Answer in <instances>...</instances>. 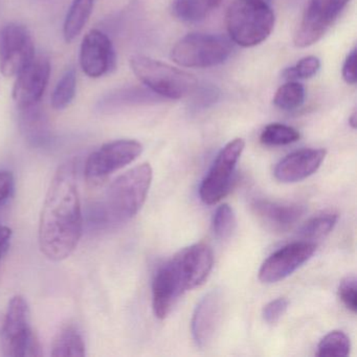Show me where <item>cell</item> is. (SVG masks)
Segmentation results:
<instances>
[{"label":"cell","instance_id":"cell-1","mask_svg":"<svg viewBox=\"0 0 357 357\" xmlns=\"http://www.w3.org/2000/svg\"><path fill=\"white\" fill-rule=\"evenodd\" d=\"M83 215L73 160L56 171L41 211L38 240L41 252L54 262L66 260L78 246Z\"/></svg>","mask_w":357,"mask_h":357},{"label":"cell","instance_id":"cell-2","mask_svg":"<svg viewBox=\"0 0 357 357\" xmlns=\"http://www.w3.org/2000/svg\"><path fill=\"white\" fill-rule=\"evenodd\" d=\"M153 177L149 164H142L120 175L106 192L105 199L89 213L91 225L99 227L126 222L145 204Z\"/></svg>","mask_w":357,"mask_h":357},{"label":"cell","instance_id":"cell-3","mask_svg":"<svg viewBox=\"0 0 357 357\" xmlns=\"http://www.w3.org/2000/svg\"><path fill=\"white\" fill-rule=\"evenodd\" d=\"M275 14L264 0H234L225 22L229 38L242 47H252L268 38L275 26Z\"/></svg>","mask_w":357,"mask_h":357},{"label":"cell","instance_id":"cell-4","mask_svg":"<svg viewBox=\"0 0 357 357\" xmlns=\"http://www.w3.org/2000/svg\"><path fill=\"white\" fill-rule=\"evenodd\" d=\"M130 68L152 93L166 99H183L197 87V80L193 75L147 56L133 55Z\"/></svg>","mask_w":357,"mask_h":357},{"label":"cell","instance_id":"cell-5","mask_svg":"<svg viewBox=\"0 0 357 357\" xmlns=\"http://www.w3.org/2000/svg\"><path fill=\"white\" fill-rule=\"evenodd\" d=\"M233 50L234 43L229 37L192 33L175 43L171 59L183 68H210L227 62Z\"/></svg>","mask_w":357,"mask_h":357},{"label":"cell","instance_id":"cell-6","mask_svg":"<svg viewBox=\"0 0 357 357\" xmlns=\"http://www.w3.org/2000/svg\"><path fill=\"white\" fill-rule=\"evenodd\" d=\"M30 315V307L24 296L17 294L10 300L0 334L5 356H40V344L31 327Z\"/></svg>","mask_w":357,"mask_h":357},{"label":"cell","instance_id":"cell-7","mask_svg":"<svg viewBox=\"0 0 357 357\" xmlns=\"http://www.w3.org/2000/svg\"><path fill=\"white\" fill-rule=\"evenodd\" d=\"M166 264L183 294L202 285L208 279L214 264V255L206 244H194L183 248Z\"/></svg>","mask_w":357,"mask_h":357},{"label":"cell","instance_id":"cell-8","mask_svg":"<svg viewBox=\"0 0 357 357\" xmlns=\"http://www.w3.org/2000/svg\"><path fill=\"white\" fill-rule=\"evenodd\" d=\"M244 147L245 143L243 139H235L219 152L212 168L200 185V199L204 204H217L231 191L236 166Z\"/></svg>","mask_w":357,"mask_h":357},{"label":"cell","instance_id":"cell-9","mask_svg":"<svg viewBox=\"0 0 357 357\" xmlns=\"http://www.w3.org/2000/svg\"><path fill=\"white\" fill-rule=\"evenodd\" d=\"M34 57V40L26 26L10 22L0 29V73L3 77L17 76Z\"/></svg>","mask_w":357,"mask_h":357},{"label":"cell","instance_id":"cell-10","mask_svg":"<svg viewBox=\"0 0 357 357\" xmlns=\"http://www.w3.org/2000/svg\"><path fill=\"white\" fill-rule=\"evenodd\" d=\"M351 0H309L302 20L294 33V43L298 47L317 43L337 20Z\"/></svg>","mask_w":357,"mask_h":357},{"label":"cell","instance_id":"cell-11","mask_svg":"<svg viewBox=\"0 0 357 357\" xmlns=\"http://www.w3.org/2000/svg\"><path fill=\"white\" fill-rule=\"evenodd\" d=\"M143 152V146L135 139H118L104 144L93 152L85 164V176L97 181L135 162Z\"/></svg>","mask_w":357,"mask_h":357},{"label":"cell","instance_id":"cell-12","mask_svg":"<svg viewBox=\"0 0 357 357\" xmlns=\"http://www.w3.org/2000/svg\"><path fill=\"white\" fill-rule=\"evenodd\" d=\"M315 250L317 245L311 241L294 242L280 248L264 261L259 271V280L271 284L286 279L306 263Z\"/></svg>","mask_w":357,"mask_h":357},{"label":"cell","instance_id":"cell-13","mask_svg":"<svg viewBox=\"0 0 357 357\" xmlns=\"http://www.w3.org/2000/svg\"><path fill=\"white\" fill-rule=\"evenodd\" d=\"M51 62L43 55H35L30 63L16 76L13 99L18 108L40 103L51 76Z\"/></svg>","mask_w":357,"mask_h":357},{"label":"cell","instance_id":"cell-14","mask_svg":"<svg viewBox=\"0 0 357 357\" xmlns=\"http://www.w3.org/2000/svg\"><path fill=\"white\" fill-rule=\"evenodd\" d=\"M80 66L89 78L99 79L116 68V52L107 34L101 30L89 31L82 40Z\"/></svg>","mask_w":357,"mask_h":357},{"label":"cell","instance_id":"cell-15","mask_svg":"<svg viewBox=\"0 0 357 357\" xmlns=\"http://www.w3.org/2000/svg\"><path fill=\"white\" fill-rule=\"evenodd\" d=\"M222 294L211 290L200 300L192 317V336L199 348L208 346L216 333L222 314Z\"/></svg>","mask_w":357,"mask_h":357},{"label":"cell","instance_id":"cell-16","mask_svg":"<svg viewBox=\"0 0 357 357\" xmlns=\"http://www.w3.org/2000/svg\"><path fill=\"white\" fill-rule=\"evenodd\" d=\"M326 150L302 149L288 154L275 168V177L281 183H296L317 172L325 160Z\"/></svg>","mask_w":357,"mask_h":357},{"label":"cell","instance_id":"cell-17","mask_svg":"<svg viewBox=\"0 0 357 357\" xmlns=\"http://www.w3.org/2000/svg\"><path fill=\"white\" fill-rule=\"evenodd\" d=\"M252 210L258 220L273 231H287L300 221L306 212L298 204H281L267 199H256Z\"/></svg>","mask_w":357,"mask_h":357},{"label":"cell","instance_id":"cell-18","mask_svg":"<svg viewBox=\"0 0 357 357\" xmlns=\"http://www.w3.org/2000/svg\"><path fill=\"white\" fill-rule=\"evenodd\" d=\"M18 109L20 128L26 141L35 147L47 145L52 139L51 126L40 103Z\"/></svg>","mask_w":357,"mask_h":357},{"label":"cell","instance_id":"cell-19","mask_svg":"<svg viewBox=\"0 0 357 357\" xmlns=\"http://www.w3.org/2000/svg\"><path fill=\"white\" fill-rule=\"evenodd\" d=\"M181 296L168 267L162 264L156 271L152 283V306L155 317L166 319Z\"/></svg>","mask_w":357,"mask_h":357},{"label":"cell","instance_id":"cell-20","mask_svg":"<svg viewBox=\"0 0 357 357\" xmlns=\"http://www.w3.org/2000/svg\"><path fill=\"white\" fill-rule=\"evenodd\" d=\"M82 334L73 323L64 324L54 337L51 355L54 357L85 356Z\"/></svg>","mask_w":357,"mask_h":357},{"label":"cell","instance_id":"cell-21","mask_svg":"<svg viewBox=\"0 0 357 357\" xmlns=\"http://www.w3.org/2000/svg\"><path fill=\"white\" fill-rule=\"evenodd\" d=\"M222 0H174L173 15L183 22L195 24L206 20Z\"/></svg>","mask_w":357,"mask_h":357},{"label":"cell","instance_id":"cell-22","mask_svg":"<svg viewBox=\"0 0 357 357\" xmlns=\"http://www.w3.org/2000/svg\"><path fill=\"white\" fill-rule=\"evenodd\" d=\"M95 0H74L64 20L63 36L66 43L74 41L84 30L93 13Z\"/></svg>","mask_w":357,"mask_h":357},{"label":"cell","instance_id":"cell-23","mask_svg":"<svg viewBox=\"0 0 357 357\" xmlns=\"http://www.w3.org/2000/svg\"><path fill=\"white\" fill-rule=\"evenodd\" d=\"M77 91V73L74 68H70L58 81L52 93V107L56 110H63L74 101Z\"/></svg>","mask_w":357,"mask_h":357},{"label":"cell","instance_id":"cell-24","mask_svg":"<svg viewBox=\"0 0 357 357\" xmlns=\"http://www.w3.org/2000/svg\"><path fill=\"white\" fill-rule=\"evenodd\" d=\"M306 98L304 85L296 81H287L279 87L273 104L284 112H294L304 104Z\"/></svg>","mask_w":357,"mask_h":357},{"label":"cell","instance_id":"cell-25","mask_svg":"<svg viewBox=\"0 0 357 357\" xmlns=\"http://www.w3.org/2000/svg\"><path fill=\"white\" fill-rule=\"evenodd\" d=\"M338 215L333 212H325L309 219L300 231L301 237L305 240H317L331 233L336 225Z\"/></svg>","mask_w":357,"mask_h":357},{"label":"cell","instance_id":"cell-26","mask_svg":"<svg viewBox=\"0 0 357 357\" xmlns=\"http://www.w3.org/2000/svg\"><path fill=\"white\" fill-rule=\"evenodd\" d=\"M350 350V338L344 332L335 330L321 338L317 346V355L319 357H344L348 356Z\"/></svg>","mask_w":357,"mask_h":357},{"label":"cell","instance_id":"cell-27","mask_svg":"<svg viewBox=\"0 0 357 357\" xmlns=\"http://www.w3.org/2000/svg\"><path fill=\"white\" fill-rule=\"evenodd\" d=\"M301 135L294 127L273 123L267 125L260 135V141L266 146H286L296 143L300 139Z\"/></svg>","mask_w":357,"mask_h":357},{"label":"cell","instance_id":"cell-28","mask_svg":"<svg viewBox=\"0 0 357 357\" xmlns=\"http://www.w3.org/2000/svg\"><path fill=\"white\" fill-rule=\"evenodd\" d=\"M236 229V216L229 204H222L217 208L213 217V231L221 240L231 237Z\"/></svg>","mask_w":357,"mask_h":357},{"label":"cell","instance_id":"cell-29","mask_svg":"<svg viewBox=\"0 0 357 357\" xmlns=\"http://www.w3.org/2000/svg\"><path fill=\"white\" fill-rule=\"evenodd\" d=\"M321 61L315 56H307L301 59L296 66L287 68L283 72V78L287 81H296V79H310L319 73Z\"/></svg>","mask_w":357,"mask_h":357},{"label":"cell","instance_id":"cell-30","mask_svg":"<svg viewBox=\"0 0 357 357\" xmlns=\"http://www.w3.org/2000/svg\"><path fill=\"white\" fill-rule=\"evenodd\" d=\"M356 290V279L354 275H350L342 280L338 287V296L340 301L352 313H356L357 310Z\"/></svg>","mask_w":357,"mask_h":357},{"label":"cell","instance_id":"cell-31","mask_svg":"<svg viewBox=\"0 0 357 357\" xmlns=\"http://www.w3.org/2000/svg\"><path fill=\"white\" fill-rule=\"evenodd\" d=\"M289 306V301L286 298H278L265 305L262 315L264 321L269 325L277 324L281 317L285 314Z\"/></svg>","mask_w":357,"mask_h":357},{"label":"cell","instance_id":"cell-32","mask_svg":"<svg viewBox=\"0 0 357 357\" xmlns=\"http://www.w3.org/2000/svg\"><path fill=\"white\" fill-rule=\"evenodd\" d=\"M342 78L347 84H356V50L355 49L351 51L344 60V66H342Z\"/></svg>","mask_w":357,"mask_h":357},{"label":"cell","instance_id":"cell-33","mask_svg":"<svg viewBox=\"0 0 357 357\" xmlns=\"http://www.w3.org/2000/svg\"><path fill=\"white\" fill-rule=\"evenodd\" d=\"M13 190V173L7 170H0V206L11 197Z\"/></svg>","mask_w":357,"mask_h":357},{"label":"cell","instance_id":"cell-34","mask_svg":"<svg viewBox=\"0 0 357 357\" xmlns=\"http://www.w3.org/2000/svg\"><path fill=\"white\" fill-rule=\"evenodd\" d=\"M12 236H13V231L9 227L0 225V261L9 250Z\"/></svg>","mask_w":357,"mask_h":357},{"label":"cell","instance_id":"cell-35","mask_svg":"<svg viewBox=\"0 0 357 357\" xmlns=\"http://www.w3.org/2000/svg\"><path fill=\"white\" fill-rule=\"evenodd\" d=\"M349 125H350V126L352 127L353 129L356 128V125H357L356 112H353V114H351L350 118H349Z\"/></svg>","mask_w":357,"mask_h":357},{"label":"cell","instance_id":"cell-36","mask_svg":"<svg viewBox=\"0 0 357 357\" xmlns=\"http://www.w3.org/2000/svg\"><path fill=\"white\" fill-rule=\"evenodd\" d=\"M3 324H5V314L0 313V334H1V331H3Z\"/></svg>","mask_w":357,"mask_h":357},{"label":"cell","instance_id":"cell-37","mask_svg":"<svg viewBox=\"0 0 357 357\" xmlns=\"http://www.w3.org/2000/svg\"><path fill=\"white\" fill-rule=\"evenodd\" d=\"M264 1H266V3H271V0H264Z\"/></svg>","mask_w":357,"mask_h":357}]
</instances>
